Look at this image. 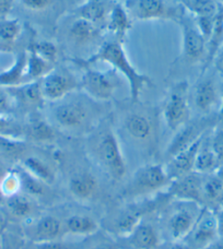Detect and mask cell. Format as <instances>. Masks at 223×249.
<instances>
[{
  "label": "cell",
  "instance_id": "obj_1",
  "mask_svg": "<svg viewBox=\"0 0 223 249\" xmlns=\"http://www.w3.org/2000/svg\"><path fill=\"white\" fill-rule=\"evenodd\" d=\"M51 118L53 126L73 135L90 133L100 124L99 104L79 90L64 99L52 103Z\"/></svg>",
  "mask_w": 223,
  "mask_h": 249
},
{
  "label": "cell",
  "instance_id": "obj_2",
  "mask_svg": "<svg viewBox=\"0 0 223 249\" xmlns=\"http://www.w3.org/2000/svg\"><path fill=\"white\" fill-rule=\"evenodd\" d=\"M82 67H90L95 62H106L112 66L116 72L122 73L127 80L130 89V100L132 103L139 102L142 91L146 88L152 86L151 79L144 73L139 72L132 62L129 60L126 52L124 50L122 41L112 39L109 42H103L94 54H92L87 59H80Z\"/></svg>",
  "mask_w": 223,
  "mask_h": 249
},
{
  "label": "cell",
  "instance_id": "obj_3",
  "mask_svg": "<svg viewBox=\"0 0 223 249\" xmlns=\"http://www.w3.org/2000/svg\"><path fill=\"white\" fill-rule=\"evenodd\" d=\"M88 148L95 163L111 178L119 180L126 175V160L118 137L111 124L100 123L90 133Z\"/></svg>",
  "mask_w": 223,
  "mask_h": 249
},
{
  "label": "cell",
  "instance_id": "obj_4",
  "mask_svg": "<svg viewBox=\"0 0 223 249\" xmlns=\"http://www.w3.org/2000/svg\"><path fill=\"white\" fill-rule=\"evenodd\" d=\"M163 118L169 130L177 131L189 123V87L186 81L172 86L163 104Z\"/></svg>",
  "mask_w": 223,
  "mask_h": 249
},
{
  "label": "cell",
  "instance_id": "obj_5",
  "mask_svg": "<svg viewBox=\"0 0 223 249\" xmlns=\"http://www.w3.org/2000/svg\"><path fill=\"white\" fill-rule=\"evenodd\" d=\"M119 87L118 73L116 71H100L84 67V72L80 79V90L92 100L100 103L113 99Z\"/></svg>",
  "mask_w": 223,
  "mask_h": 249
},
{
  "label": "cell",
  "instance_id": "obj_6",
  "mask_svg": "<svg viewBox=\"0 0 223 249\" xmlns=\"http://www.w3.org/2000/svg\"><path fill=\"white\" fill-rule=\"evenodd\" d=\"M171 179L162 164H146L137 168L128 186L127 194L130 196H144L158 191L171 185Z\"/></svg>",
  "mask_w": 223,
  "mask_h": 249
},
{
  "label": "cell",
  "instance_id": "obj_7",
  "mask_svg": "<svg viewBox=\"0 0 223 249\" xmlns=\"http://www.w3.org/2000/svg\"><path fill=\"white\" fill-rule=\"evenodd\" d=\"M123 129L126 136L139 144H151L157 137L158 123L153 115L144 108L132 109L125 114Z\"/></svg>",
  "mask_w": 223,
  "mask_h": 249
},
{
  "label": "cell",
  "instance_id": "obj_8",
  "mask_svg": "<svg viewBox=\"0 0 223 249\" xmlns=\"http://www.w3.org/2000/svg\"><path fill=\"white\" fill-rule=\"evenodd\" d=\"M39 84L44 101L50 103H55L70 93L80 90V80L75 78L73 72L64 68H54L39 80Z\"/></svg>",
  "mask_w": 223,
  "mask_h": 249
},
{
  "label": "cell",
  "instance_id": "obj_9",
  "mask_svg": "<svg viewBox=\"0 0 223 249\" xmlns=\"http://www.w3.org/2000/svg\"><path fill=\"white\" fill-rule=\"evenodd\" d=\"M180 202L181 206L173 208L167 220V231L174 242H182L190 235L202 211L197 203Z\"/></svg>",
  "mask_w": 223,
  "mask_h": 249
},
{
  "label": "cell",
  "instance_id": "obj_10",
  "mask_svg": "<svg viewBox=\"0 0 223 249\" xmlns=\"http://www.w3.org/2000/svg\"><path fill=\"white\" fill-rule=\"evenodd\" d=\"M182 30L183 59L188 64H197L206 54V41L195 20L181 17L177 21Z\"/></svg>",
  "mask_w": 223,
  "mask_h": 249
},
{
  "label": "cell",
  "instance_id": "obj_11",
  "mask_svg": "<svg viewBox=\"0 0 223 249\" xmlns=\"http://www.w3.org/2000/svg\"><path fill=\"white\" fill-rule=\"evenodd\" d=\"M65 35L69 45L74 48H89L101 41L102 29L91 21L77 16L68 21Z\"/></svg>",
  "mask_w": 223,
  "mask_h": 249
},
{
  "label": "cell",
  "instance_id": "obj_12",
  "mask_svg": "<svg viewBox=\"0 0 223 249\" xmlns=\"http://www.w3.org/2000/svg\"><path fill=\"white\" fill-rule=\"evenodd\" d=\"M128 13L131 19L138 21H178L181 18L177 17L175 10L168 6L166 0H136Z\"/></svg>",
  "mask_w": 223,
  "mask_h": 249
},
{
  "label": "cell",
  "instance_id": "obj_13",
  "mask_svg": "<svg viewBox=\"0 0 223 249\" xmlns=\"http://www.w3.org/2000/svg\"><path fill=\"white\" fill-rule=\"evenodd\" d=\"M203 181L202 174L191 172L181 178L173 180L169 185V194L178 201L194 202L202 206L204 203Z\"/></svg>",
  "mask_w": 223,
  "mask_h": 249
},
{
  "label": "cell",
  "instance_id": "obj_14",
  "mask_svg": "<svg viewBox=\"0 0 223 249\" xmlns=\"http://www.w3.org/2000/svg\"><path fill=\"white\" fill-rule=\"evenodd\" d=\"M204 136V135L199 137L197 140L194 141L187 148L183 149L180 152H177L173 157L169 158L167 164L164 167H166L167 174L171 181L176 180L181 178V177L194 172L196 155H197V151L199 149L200 143H202Z\"/></svg>",
  "mask_w": 223,
  "mask_h": 249
},
{
  "label": "cell",
  "instance_id": "obj_15",
  "mask_svg": "<svg viewBox=\"0 0 223 249\" xmlns=\"http://www.w3.org/2000/svg\"><path fill=\"white\" fill-rule=\"evenodd\" d=\"M194 245L202 249L219 238L216 213L207 207L202 208L197 222L191 231Z\"/></svg>",
  "mask_w": 223,
  "mask_h": 249
},
{
  "label": "cell",
  "instance_id": "obj_16",
  "mask_svg": "<svg viewBox=\"0 0 223 249\" xmlns=\"http://www.w3.org/2000/svg\"><path fill=\"white\" fill-rule=\"evenodd\" d=\"M220 101V93L215 80L203 78L195 86L193 102L196 109L202 114H210Z\"/></svg>",
  "mask_w": 223,
  "mask_h": 249
},
{
  "label": "cell",
  "instance_id": "obj_17",
  "mask_svg": "<svg viewBox=\"0 0 223 249\" xmlns=\"http://www.w3.org/2000/svg\"><path fill=\"white\" fill-rule=\"evenodd\" d=\"M66 232L65 223L55 216L46 215L37 221L33 226V243L59 242Z\"/></svg>",
  "mask_w": 223,
  "mask_h": 249
},
{
  "label": "cell",
  "instance_id": "obj_18",
  "mask_svg": "<svg viewBox=\"0 0 223 249\" xmlns=\"http://www.w3.org/2000/svg\"><path fill=\"white\" fill-rule=\"evenodd\" d=\"M95 176L88 171H79L70 177L68 183L69 193L79 201H89L94 197L97 191Z\"/></svg>",
  "mask_w": 223,
  "mask_h": 249
},
{
  "label": "cell",
  "instance_id": "obj_19",
  "mask_svg": "<svg viewBox=\"0 0 223 249\" xmlns=\"http://www.w3.org/2000/svg\"><path fill=\"white\" fill-rule=\"evenodd\" d=\"M105 29L115 36V39L122 41V38L131 29V18L128 11L120 4H114L109 12L106 19Z\"/></svg>",
  "mask_w": 223,
  "mask_h": 249
},
{
  "label": "cell",
  "instance_id": "obj_20",
  "mask_svg": "<svg viewBox=\"0 0 223 249\" xmlns=\"http://www.w3.org/2000/svg\"><path fill=\"white\" fill-rule=\"evenodd\" d=\"M129 243L137 249H155L160 245V236L152 225L141 221L127 236Z\"/></svg>",
  "mask_w": 223,
  "mask_h": 249
},
{
  "label": "cell",
  "instance_id": "obj_21",
  "mask_svg": "<svg viewBox=\"0 0 223 249\" xmlns=\"http://www.w3.org/2000/svg\"><path fill=\"white\" fill-rule=\"evenodd\" d=\"M26 64L28 53L18 55L10 68L0 72V86L10 89L26 83Z\"/></svg>",
  "mask_w": 223,
  "mask_h": 249
},
{
  "label": "cell",
  "instance_id": "obj_22",
  "mask_svg": "<svg viewBox=\"0 0 223 249\" xmlns=\"http://www.w3.org/2000/svg\"><path fill=\"white\" fill-rule=\"evenodd\" d=\"M220 168L219 163L216 158V154L213 153L210 139L204 136L202 143L199 145L195 160L194 172L199 173V174H212Z\"/></svg>",
  "mask_w": 223,
  "mask_h": 249
},
{
  "label": "cell",
  "instance_id": "obj_23",
  "mask_svg": "<svg viewBox=\"0 0 223 249\" xmlns=\"http://www.w3.org/2000/svg\"><path fill=\"white\" fill-rule=\"evenodd\" d=\"M203 135L204 132L198 131L197 126L189 124L187 123L185 126H183L181 129L175 131V136H174L167 150V154L168 155V158L173 157L174 154H176L183 149L187 148V146L190 145L194 141L197 140Z\"/></svg>",
  "mask_w": 223,
  "mask_h": 249
},
{
  "label": "cell",
  "instance_id": "obj_24",
  "mask_svg": "<svg viewBox=\"0 0 223 249\" xmlns=\"http://www.w3.org/2000/svg\"><path fill=\"white\" fill-rule=\"evenodd\" d=\"M66 232L77 236H91L100 229L95 219L90 215L74 214L69 216L65 223Z\"/></svg>",
  "mask_w": 223,
  "mask_h": 249
},
{
  "label": "cell",
  "instance_id": "obj_25",
  "mask_svg": "<svg viewBox=\"0 0 223 249\" xmlns=\"http://www.w3.org/2000/svg\"><path fill=\"white\" fill-rule=\"evenodd\" d=\"M23 168L26 173L44 184H53L55 181V172L46 161L38 157H26L23 159Z\"/></svg>",
  "mask_w": 223,
  "mask_h": 249
},
{
  "label": "cell",
  "instance_id": "obj_26",
  "mask_svg": "<svg viewBox=\"0 0 223 249\" xmlns=\"http://www.w3.org/2000/svg\"><path fill=\"white\" fill-rule=\"evenodd\" d=\"M112 7H109L101 0H89L83 7L80 8L79 17L91 21L102 30L105 29L106 19Z\"/></svg>",
  "mask_w": 223,
  "mask_h": 249
},
{
  "label": "cell",
  "instance_id": "obj_27",
  "mask_svg": "<svg viewBox=\"0 0 223 249\" xmlns=\"http://www.w3.org/2000/svg\"><path fill=\"white\" fill-rule=\"evenodd\" d=\"M54 68V64L30 50L28 52V64H26V82L39 81Z\"/></svg>",
  "mask_w": 223,
  "mask_h": 249
},
{
  "label": "cell",
  "instance_id": "obj_28",
  "mask_svg": "<svg viewBox=\"0 0 223 249\" xmlns=\"http://www.w3.org/2000/svg\"><path fill=\"white\" fill-rule=\"evenodd\" d=\"M30 138L38 143H48L55 139V129L53 124L39 116L31 119L28 127Z\"/></svg>",
  "mask_w": 223,
  "mask_h": 249
},
{
  "label": "cell",
  "instance_id": "obj_29",
  "mask_svg": "<svg viewBox=\"0 0 223 249\" xmlns=\"http://www.w3.org/2000/svg\"><path fill=\"white\" fill-rule=\"evenodd\" d=\"M142 212L140 209H128L124 211L115 221V230L119 235L127 237L133 229L142 221Z\"/></svg>",
  "mask_w": 223,
  "mask_h": 249
},
{
  "label": "cell",
  "instance_id": "obj_30",
  "mask_svg": "<svg viewBox=\"0 0 223 249\" xmlns=\"http://www.w3.org/2000/svg\"><path fill=\"white\" fill-rule=\"evenodd\" d=\"M28 146L13 136H0V154L9 160H19L23 158Z\"/></svg>",
  "mask_w": 223,
  "mask_h": 249
},
{
  "label": "cell",
  "instance_id": "obj_31",
  "mask_svg": "<svg viewBox=\"0 0 223 249\" xmlns=\"http://www.w3.org/2000/svg\"><path fill=\"white\" fill-rule=\"evenodd\" d=\"M6 203L9 212L19 219L30 216L34 210L33 202L31 201V199L20 193L7 197Z\"/></svg>",
  "mask_w": 223,
  "mask_h": 249
},
{
  "label": "cell",
  "instance_id": "obj_32",
  "mask_svg": "<svg viewBox=\"0 0 223 249\" xmlns=\"http://www.w3.org/2000/svg\"><path fill=\"white\" fill-rule=\"evenodd\" d=\"M10 89H13V90H16L18 92V94H19L18 97H19L22 102H24L25 104L39 106L43 102H45L42 95L39 81L26 82L24 84H22V86Z\"/></svg>",
  "mask_w": 223,
  "mask_h": 249
},
{
  "label": "cell",
  "instance_id": "obj_33",
  "mask_svg": "<svg viewBox=\"0 0 223 249\" xmlns=\"http://www.w3.org/2000/svg\"><path fill=\"white\" fill-rule=\"evenodd\" d=\"M223 189V176L219 172H215L209 175L203 181V197L204 202H219L220 196Z\"/></svg>",
  "mask_w": 223,
  "mask_h": 249
},
{
  "label": "cell",
  "instance_id": "obj_34",
  "mask_svg": "<svg viewBox=\"0 0 223 249\" xmlns=\"http://www.w3.org/2000/svg\"><path fill=\"white\" fill-rule=\"evenodd\" d=\"M22 32V24L18 19H0V44L15 43Z\"/></svg>",
  "mask_w": 223,
  "mask_h": 249
},
{
  "label": "cell",
  "instance_id": "obj_35",
  "mask_svg": "<svg viewBox=\"0 0 223 249\" xmlns=\"http://www.w3.org/2000/svg\"><path fill=\"white\" fill-rule=\"evenodd\" d=\"M185 6L198 18H213L217 6L213 0H183Z\"/></svg>",
  "mask_w": 223,
  "mask_h": 249
},
{
  "label": "cell",
  "instance_id": "obj_36",
  "mask_svg": "<svg viewBox=\"0 0 223 249\" xmlns=\"http://www.w3.org/2000/svg\"><path fill=\"white\" fill-rule=\"evenodd\" d=\"M31 51L37 53L38 56L43 57L44 59L47 61L52 62V64H56L58 59V55H59V52H58V48L53 42L50 41H38L35 42L32 47H31Z\"/></svg>",
  "mask_w": 223,
  "mask_h": 249
},
{
  "label": "cell",
  "instance_id": "obj_37",
  "mask_svg": "<svg viewBox=\"0 0 223 249\" xmlns=\"http://www.w3.org/2000/svg\"><path fill=\"white\" fill-rule=\"evenodd\" d=\"M21 189V177L19 173L8 172V174L0 183V190L3 197H10L12 195L20 193Z\"/></svg>",
  "mask_w": 223,
  "mask_h": 249
},
{
  "label": "cell",
  "instance_id": "obj_38",
  "mask_svg": "<svg viewBox=\"0 0 223 249\" xmlns=\"http://www.w3.org/2000/svg\"><path fill=\"white\" fill-rule=\"evenodd\" d=\"M213 153L216 154L220 167L223 166V124L218 126L212 135L209 137Z\"/></svg>",
  "mask_w": 223,
  "mask_h": 249
},
{
  "label": "cell",
  "instance_id": "obj_39",
  "mask_svg": "<svg viewBox=\"0 0 223 249\" xmlns=\"http://www.w3.org/2000/svg\"><path fill=\"white\" fill-rule=\"evenodd\" d=\"M21 177V186L26 193L32 195V196H37V195H41L43 194V185L44 183L39 181L38 179L35 178L32 175H30L29 173H26L25 171L20 174Z\"/></svg>",
  "mask_w": 223,
  "mask_h": 249
},
{
  "label": "cell",
  "instance_id": "obj_40",
  "mask_svg": "<svg viewBox=\"0 0 223 249\" xmlns=\"http://www.w3.org/2000/svg\"><path fill=\"white\" fill-rule=\"evenodd\" d=\"M15 97L9 92V89L0 86V117H7L12 112Z\"/></svg>",
  "mask_w": 223,
  "mask_h": 249
},
{
  "label": "cell",
  "instance_id": "obj_41",
  "mask_svg": "<svg viewBox=\"0 0 223 249\" xmlns=\"http://www.w3.org/2000/svg\"><path fill=\"white\" fill-rule=\"evenodd\" d=\"M22 6L33 12H45L54 6L55 0H20Z\"/></svg>",
  "mask_w": 223,
  "mask_h": 249
},
{
  "label": "cell",
  "instance_id": "obj_42",
  "mask_svg": "<svg viewBox=\"0 0 223 249\" xmlns=\"http://www.w3.org/2000/svg\"><path fill=\"white\" fill-rule=\"evenodd\" d=\"M213 65L216 70L223 75V45L218 48L215 56H213Z\"/></svg>",
  "mask_w": 223,
  "mask_h": 249
},
{
  "label": "cell",
  "instance_id": "obj_43",
  "mask_svg": "<svg viewBox=\"0 0 223 249\" xmlns=\"http://www.w3.org/2000/svg\"><path fill=\"white\" fill-rule=\"evenodd\" d=\"M15 0H0V19L7 18L12 10Z\"/></svg>",
  "mask_w": 223,
  "mask_h": 249
},
{
  "label": "cell",
  "instance_id": "obj_44",
  "mask_svg": "<svg viewBox=\"0 0 223 249\" xmlns=\"http://www.w3.org/2000/svg\"><path fill=\"white\" fill-rule=\"evenodd\" d=\"M33 249H65L60 242L34 243Z\"/></svg>",
  "mask_w": 223,
  "mask_h": 249
},
{
  "label": "cell",
  "instance_id": "obj_45",
  "mask_svg": "<svg viewBox=\"0 0 223 249\" xmlns=\"http://www.w3.org/2000/svg\"><path fill=\"white\" fill-rule=\"evenodd\" d=\"M216 219L218 225V234H219V237H223V207H221L218 212H216Z\"/></svg>",
  "mask_w": 223,
  "mask_h": 249
},
{
  "label": "cell",
  "instance_id": "obj_46",
  "mask_svg": "<svg viewBox=\"0 0 223 249\" xmlns=\"http://www.w3.org/2000/svg\"><path fill=\"white\" fill-rule=\"evenodd\" d=\"M202 249H223V237H219L215 242H212Z\"/></svg>",
  "mask_w": 223,
  "mask_h": 249
},
{
  "label": "cell",
  "instance_id": "obj_47",
  "mask_svg": "<svg viewBox=\"0 0 223 249\" xmlns=\"http://www.w3.org/2000/svg\"><path fill=\"white\" fill-rule=\"evenodd\" d=\"M167 249H189V247L182 242H174L172 245L168 246Z\"/></svg>",
  "mask_w": 223,
  "mask_h": 249
},
{
  "label": "cell",
  "instance_id": "obj_48",
  "mask_svg": "<svg viewBox=\"0 0 223 249\" xmlns=\"http://www.w3.org/2000/svg\"><path fill=\"white\" fill-rule=\"evenodd\" d=\"M6 226H7V221L1 213H0V234L3 232L4 229H6Z\"/></svg>",
  "mask_w": 223,
  "mask_h": 249
},
{
  "label": "cell",
  "instance_id": "obj_49",
  "mask_svg": "<svg viewBox=\"0 0 223 249\" xmlns=\"http://www.w3.org/2000/svg\"><path fill=\"white\" fill-rule=\"evenodd\" d=\"M8 174V171L6 170V167L3 166V164L0 162V183L3 179V177Z\"/></svg>",
  "mask_w": 223,
  "mask_h": 249
},
{
  "label": "cell",
  "instance_id": "obj_50",
  "mask_svg": "<svg viewBox=\"0 0 223 249\" xmlns=\"http://www.w3.org/2000/svg\"><path fill=\"white\" fill-rule=\"evenodd\" d=\"M93 249H113V248H112V247L109 246V245H100V246L94 247Z\"/></svg>",
  "mask_w": 223,
  "mask_h": 249
},
{
  "label": "cell",
  "instance_id": "obj_51",
  "mask_svg": "<svg viewBox=\"0 0 223 249\" xmlns=\"http://www.w3.org/2000/svg\"><path fill=\"white\" fill-rule=\"evenodd\" d=\"M219 203L221 204V207H223V189H222V193H221L220 199H219Z\"/></svg>",
  "mask_w": 223,
  "mask_h": 249
},
{
  "label": "cell",
  "instance_id": "obj_52",
  "mask_svg": "<svg viewBox=\"0 0 223 249\" xmlns=\"http://www.w3.org/2000/svg\"><path fill=\"white\" fill-rule=\"evenodd\" d=\"M3 196H2V194H1V190H0V198H2Z\"/></svg>",
  "mask_w": 223,
  "mask_h": 249
},
{
  "label": "cell",
  "instance_id": "obj_53",
  "mask_svg": "<svg viewBox=\"0 0 223 249\" xmlns=\"http://www.w3.org/2000/svg\"><path fill=\"white\" fill-rule=\"evenodd\" d=\"M0 48H1V44H0Z\"/></svg>",
  "mask_w": 223,
  "mask_h": 249
}]
</instances>
